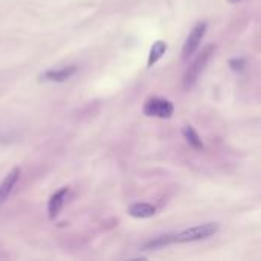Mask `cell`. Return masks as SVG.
Returning <instances> with one entry per match:
<instances>
[{
  "instance_id": "cell-1",
  "label": "cell",
  "mask_w": 261,
  "mask_h": 261,
  "mask_svg": "<svg viewBox=\"0 0 261 261\" xmlns=\"http://www.w3.org/2000/svg\"><path fill=\"white\" fill-rule=\"evenodd\" d=\"M219 223H203L197 225L193 228H188L179 234L174 235V241L176 243H190V241H197V240H205L219 232Z\"/></svg>"
},
{
  "instance_id": "cell-2",
  "label": "cell",
  "mask_w": 261,
  "mask_h": 261,
  "mask_svg": "<svg viewBox=\"0 0 261 261\" xmlns=\"http://www.w3.org/2000/svg\"><path fill=\"white\" fill-rule=\"evenodd\" d=\"M214 49H215V48H214L212 45L206 46V48L199 54V57L194 60V63L190 66V69L187 70L185 78H184V85H185V89H193V87L196 85L197 79L200 78V73L205 70L208 61H209V58H211Z\"/></svg>"
},
{
  "instance_id": "cell-3",
  "label": "cell",
  "mask_w": 261,
  "mask_h": 261,
  "mask_svg": "<svg viewBox=\"0 0 261 261\" xmlns=\"http://www.w3.org/2000/svg\"><path fill=\"white\" fill-rule=\"evenodd\" d=\"M174 112L172 104L163 98H150L144 104V113L147 116H157V118H171Z\"/></svg>"
},
{
  "instance_id": "cell-4",
  "label": "cell",
  "mask_w": 261,
  "mask_h": 261,
  "mask_svg": "<svg viewBox=\"0 0 261 261\" xmlns=\"http://www.w3.org/2000/svg\"><path fill=\"white\" fill-rule=\"evenodd\" d=\"M206 28H208V25H206L205 22H203V23H199V25H196V26L193 28V31H191V34L188 35V38H187V41H185V45H184V49H182L184 58H188V57H191L193 54H196V51L199 49L200 41H202V38H203V35H205V32H206Z\"/></svg>"
},
{
  "instance_id": "cell-5",
  "label": "cell",
  "mask_w": 261,
  "mask_h": 261,
  "mask_svg": "<svg viewBox=\"0 0 261 261\" xmlns=\"http://www.w3.org/2000/svg\"><path fill=\"white\" fill-rule=\"evenodd\" d=\"M19 178H20V168L16 166L8 172V176L2 181V184H0V206L8 200L16 184L19 182Z\"/></svg>"
},
{
  "instance_id": "cell-6",
  "label": "cell",
  "mask_w": 261,
  "mask_h": 261,
  "mask_svg": "<svg viewBox=\"0 0 261 261\" xmlns=\"http://www.w3.org/2000/svg\"><path fill=\"white\" fill-rule=\"evenodd\" d=\"M76 66H66L61 69H51L48 72L43 73V78L48 81H54V82H63L69 78H72L76 73Z\"/></svg>"
},
{
  "instance_id": "cell-7",
  "label": "cell",
  "mask_w": 261,
  "mask_h": 261,
  "mask_svg": "<svg viewBox=\"0 0 261 261\" xmlns=\"http://www.w3.org/2000/svg\"><path fill=\"white\" fill-rule=\"evenodd\" d=\"M67 193H69V190L64 187V188H61V190H58V191H55L52 194V197L49 200V205H48V212H49V219L51 220H54L60 214V211H61V208L64 205Z\"/></svg>"
},
{
  "instance_id": "cell-8",
  "label": "cell",
  "mask_w": 261,
  "mask_h": 261,
  "mask_svg": "<svg viewBox=\"0 0 261 261\" xmlns=\"http://www.w3.org/2000/svg\"><path fill=\"white\" fill-rule=\"evenodd\" d=\"M128 214L135 219H148L156 214V208L150 203H133L128 208Z\"/></svg>"
},
{
  "instance_id": "cell-9",
  "label": "cell",
  "mask_w": 261,
  "mask_h": 261,
  "mask_svg": "<svg viewBox=\"0 0 261 261\" xmlns=\"http://www.w3.org/2000/svg\"><path fill=\"white\" fill-rule=\"evenodd\" d=\"M166 43L165 41H156L153 46H151V51H150V57H148V63H147V67H153L162 57L163 54L166 52Z\"/></svg>"
},
{
  "instance_id": "cell-10",
  "label": "cell",
  "mask_w": 261,
  "mask_h": 261,
  "mask_svg": "<svg viewBox=\"0 0 261 261\" xmlns=\"http://www.w3.org/2000/svg\"><path fill=\"white\" fill-rule=\"evenodd\" d=\"M182 133H184L187 142H188L194 150H203V148H205V145H203L200 136L197 135V132H196L191 125H185L184 130H182Z\"/></svg>"
},
{
  "instance_id": "cell-11",
  "label": "cell",
  "mask_w": 261,
  "mask_h": 261,
  "mask_svg": "<svg viewBox=\"0 0 261 261\" xmlns=\"http://www.w3.org/2000/svg\"><path fill=\"white\" fill-rule=\"evenodd\" d=\"M172 241H174V235H162V237H157L153 241L147 243L145 249H156V247H160V246H166V244H169Z\"/></svg>"
},
{
  "instance_id": "cell-12",
  "label": "cell",
  "mask_w": 261,
  "mask_h": 261,
  "mask_svg": "<svg viewBox=\"0 0 261 261\" xmlns=\"http://www.w3.org/2000/svg\"><path fill=\"white\" fill-rule=\"evenodd\" d=\"M229 66H231L232 70L241 72V70L244 69L246 63H244V60H241V58H234V60H229Z\"/></svg>"
},
{
  "instance_id": "cell-13",
  "label": "cell",
  "mask_w": 261,
  "mask_h": 261,
  "mask_svg": "<svg viewBox=\"0 0 261 261\" xmlns=\"http://www.w3.org/2000/svg\"><path fill=\"white\" fill-rule=\"evenodd\" d=\"M229 2H238V0H229Z\"/></svg>"
}]
</instances>
